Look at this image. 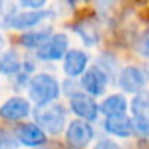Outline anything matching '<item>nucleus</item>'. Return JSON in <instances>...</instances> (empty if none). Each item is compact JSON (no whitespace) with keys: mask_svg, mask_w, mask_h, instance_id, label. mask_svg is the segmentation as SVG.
Instances as JSON below:
<instances>
[{"mask_svg":"<svg viewBox=\"0 0 149 149\" xmlns=\"http://www.w3.org/2000/svg\"><path fill=\"white\" fill-rule=\"evenodd\" d=\"M59 96V84L50 74H37L29 80V98L37 107L52 104Z\"/></svg>","mask_w":149,"mask_h":149,"instance_id":"nucleus-1","label":"nucleus"},{"mask_svg":"<svg viewBox=\"0 0 149 149\" xmlns=\"http://www.w3.org/2000/svg\"><path fill=\"white\" fill-rule=\"evenodd\" d=\"M34 119L43 132L50 133V135H58L64 128L66 109L59 103H52L42 107H36Z\"/></svg>","mask_w":149,"mask_h":149,"instance_id":"nucleus-2","label":"nucleus"},{"mask_svg":"<svg viewBox=\"0 0 149 149\" xmlns=\"http://www.w3.org/2000/svg\"><path fill=\"white\" fill-rule=\"evenodd\" d=\"M68 36L66 34H55L37 50V56L42 61H58L68 55Z\"/></svg>","mask_w":149,"mask_h":149,"instance_id":"nucleus-3","label":"nucleus"},{"mask_svg":"<svg viewBox=\"0 0 149 149\" xmlns=\"http://www.w3.org/2000/svg\"><path fill=\"white\" fill-rule=\"evenodd\" d=\"M71 109L75 116L80 117V120H85V122H91L98 117V104L95 103L93 96L87 93H82V91H77L71 96Z\"/></svg>","mask_w":149,"mask_h":149,"instance_id":"nucleus-4","label":"nucleus"},{"mask_svg":"<svg viewBox=\"0 0 149 149\" xmlns=\"http://www.w3.org/2000/svg\"><path fill=\"white\" fill-rule=\"evenodd\" d=\"M66 139L75 149H82L88 146V143L93 139V128L85 120H72L66 130Z\"/></svg>","mask_w":149,"mask_h":149,"instance_id":"nucleus-5","label":"nucleus"},{"mask_svg":"<svg viewBox=\"0 0 149 149\" xmlns=\"http://www.w3.org/2000/svg\"><path fill=\"white\" fill-rule=\"evenodd\" d=\"M146 84H148V75L144 74L143 69L136 68V66H127L120 72L119 85L127 93H141Z\"/></svg>","mask_w":149,"mask_h":149,"instance_id":"nucleus-6","label":"nucleus"},{"mask_svg":"<svg viewBox=\"0 0 149 149\" xmlns=\"http://www.w3.org/2000/svg\"><path fill=\"white\" fill-rule=\"evenodd\" d=\"M82 87H84L85 93L90 95V96H100L106 91L107 74L100 66L87 69L85 74L82 75Z\"/></svg>","mask_w":149,"mask_h":149,"instance_id":"nucleus-7","label":"nucleus"},{"mask_svg":"<svg viewBox=\"0 0 149 149\" xmlns=\"http://www.w3.org/2000/svg\"><path fill=\"white\" fill-rule=\"evenodd\" d=\"M31 112V104L27 100L19 96H13L7 100L2 106H0V117L10 122H16V120H23L27 117Z\"/></svg>","mask_w":149,"mask_h":149,"instance_id":"nucleus-8","label":"nucleus"},{"mask_svg":"<svg viewBox=\"0 0 149 149\" xmlns=\"http://www.w3.org/2000/svg\"><path fill=\"white\" fill-rule=\"evenodd\" d=\"M50 16V11L45 10H24L19 13H13L8 18V26L15 29H31L40 24L45 18Z\"/></svg>","mask_w":149,"mask_h":149,"instance_id":"nucleus-9","label":"nucleus"},{"mask_svg":"<svg viewBox=\"0 0 149 149\" xmlns=\"http://www.w3.org/2000/svg\"><path fill=\"white\" fill-rule=\"evenodd\" d=\"M18 141L24 146H29V148H40V146L45 144L47 141V135L42 128H40L37 123H24V125L18 127Z\"/></svg>","mask_w":149,"mask_h":149,"instance_id":"nucleus-10","label":"nucleus"},{"mask_svg":"<svg viewBox=\"0 0 149 149\" xmlns=\"http://www.w3.org/2000/svg\"><path fill=\"white\" fill-rule=\"evenodd\" d=\"M88 64V55L80 50H71L64 56V72L69 77H79L85 74Z\"/></svg>","mask_w":149,"mask_h":149,"instance_id":"nucleus-11","label":"nucleus"},{"mask_svg":"<svg viewBox=\"0 0 149 149\" xmlns=\"http://www.w3.org/2000/svg\"><path fill=\"white\" fill-rule=\"evenodd\" d=\"M104 128L111 135H116L119 138H127L130 136L133 130V122L128 116H117V117H107L104 122Z\"/></svg>","mask_w":149,"mask_h":149,"instance_id":"nucleus-12","label":"nucleus"},{"mask_svg":"<svg viewBox=\"0 0 149 149\" xmlns=\"http://www.w3.org/2000/svg\"><path fill=\"white\" fill-rule=\"evenodd\" d=\"M100 111L107 117H117V116H125L127 111V101L122 95H111L101 103Z\"/></svg>","mask_w":149,"mask_h":149,"instance_id":"nucleus-13","label":"nucleus"},{"mask_svg":"<svg viewBox=\"0 0 149 149\" xmlns=\"http://www.w3.org/2000/svg\"><path fill=\"white\" fill-rule=\"evenodd\" d=\"M23 61H21L19 55L15 50H8V52L0 55V72L5 75H15L23 69Z\"/></svg>","mask_w":149,"mask_h":149,"instance_id":"nucleus-14","label":"nucleus"},{"mask_svg":"<svg viewBox=\"0 0 149 149\" xmlns=\"http://www.w3.org/2000/svg\"><path fill=\"white\" fill-rule=\"evenodd\" d=\"M50 37H52V27H45V29H36V31L23 34L19 42H21V45L27 47V48L39 50Z\"/></svg>","mask_w":149,"mask_h":149,"instance_id":"nucleus-15","label":"nucleus"},{"mask_svg":"<svg viewBox=\"0 0 149 149\" xmlns=\"http://www.w3.org/2000/svg\"><path fill=\"white\" fill-rule=\"evenodd\" d=\"M75 32L79 34V36L82 37V40H84V43H87V45H95V43L98 42V31H96V26H95L93 23H90V21H82V23L75 24Z\"/></svg>","mask_w":149,"mask_h":149,"instance_id":"nucleus-16","label":"nucleus"},{"mask_svg":"<svg viewBox=\"0 0 149 149\" xmlns=\"http://www.w3.org/2000/svg\"><path fill=\"white\" fill-rule=\"evenodd\" d=\"M132 109L135 112V116H146L149 117V95L139 93L138 96L133 100Z\"/></svg>","mask_w":149,"mask_h":149,"instance_id":"nucleus-17","label":"nucleus"},{"mask_svg":"<svg viewBox=\"0 0 149 149\" xmlns=\"http://www.w3.org/2000/svg\"><path fill=\"white\" fill-rule=\"evenodd\" d=\"M133 122V130L136 133H139L141 136L149 138V117L146 116H135L132 119Z\"/></svg>","mask_w":149,"mask_h":149,"instance_id":"nucleus-18","label":"nucleus"},{"mask_svg":"<svg viewBox=\"0 0 149 149\" xmlns=\"http://www.w3.org/2000/svg\"><path fill=\"white\" fill-rule=\"evenodd\" d=\"M16 148V139L7 130H0V149H15Z\"/></svg>","mask_w":149,"mask_h":149,"instance_id":"nucleus-19","label":"nucleus"},{"mask_svg":"<svg viewBox=\"0 0 149 149\" xmlns=\"http://www.w3.org/2000/svg\"><path fill=\"white\" fill-rule=\"evenodd\" d=\"M138 52L141 53L143 56H148V58H149V31L141 37V39H139V42H138Z\"/></svg>","mask_w":149,"mask_h":149,"instance_id":"nucleus-20","label":"nucleus"},{"mask_svg":"<svg viewBox=\"0 0 149 149\" xmlns=\"http://www.w3.org/2000/svg\"><path fill=\"white\" fill-rule=\"evenodd\" d=\"M19 5L24 8H29V10H40L45 5V2L43 0H36V2H32V0H23V2H19Z\"/></svg>","mask_w":149,"mask_h":149,"instance_id":"nucleus-21","label":"nucleus"},{"mask_svg":"<svg viewBox=\"0 0 149 149\" xmlns=\"http://www.w3.org/2000/svg\"><path fill=\"white\" fill-rule=\"evenodd\" d=\"M93 149H120V146L116 141H111V139H101Z\"/></svg>","mask_w":149,"mask_h":149,"instance_id":"nucleus-22","label":"nucleus"},{"mask_svg":"<svg viewBox=\"0 0 149 149\" xmlns=\"http://www.w3.org/2000/svg\"><path fill=\"white\" fill-rule=\"evenodd\" d=\"M3 45H5V40H3V37H2V34H0V50L3 48Z\"/></svg>","mask_w":149,"mask_h":149,"instance_id":"nucleus-23","label":"nucleus"},{"mask_svg":"<svg viewBox=\"0 0 149 149\" xmlns=\"http://www.w3.org/2000/svg\"><path fill=\"white\" fill-rule=\"evenodd\" d=\"M37 149H48V148H37Z\"/></svg>","mask_w":149,"mask_h":149,"instance_id":"nucleus-24","label":"nucleus"}]
</instances>
